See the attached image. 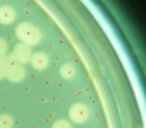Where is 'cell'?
Segmentation results:
<instances>
[{
  "label": "cell",
  "mask_w": 146,
  "mask_h": 128,
  "mask_svg": "<svg viewBox=\"0 0 146 128\" xmlns=\"http://www.w3.org/2000/svg\"><path fill=\"white\" fill-rule=\"evenodd\" d=\"M16 34H17V38H19L24 44H28V46L38 44L40 39H41L40 29H38L35 24H31V22H21V24L17 26V29H16Z\"/></svg>",
  "instance_id": "cell-1"
},
{
  "label": "cell",
  "mask_w": 146,
  "mask_h": 128,
  "mask_svg": "<svg viewBox=\"0 0 146 128\" xmlns=\"http://www.w3.org/2000/svg\"><path fill=\"white\" fill-rule=\"evenodd\" d=\"M90 116V109L86 104L83 103H76V104H72L70 109H69V120L72 123H84Z\"/></svg>",
  "instance_id": "cell-2"
},
{
  "label": "cell",
  "mask_w": 146,
  "mask_h": 128,
  "mask_svg": "<svg viewBox=\"0 0 146 128\" xmlns=\"http://www.w3.org/2000/svg\"><path fill=\"white\" fill-rule=\"evenodd\" d=\"M31 46L24 44V43H17L14 46V51H12V60L14 63H19V65H24V63H28L31 60Z\"/></svg>",
  "instance_id": "cell-3"
},
{
  "label": "cell",
  "mask_w": 146,
  "mask_h": 128,
  "mask_svg": "<svg viewBox=\"0 0 146 128\" xmlns=\"http://www.w3.org/2000/svg\"><path fill=\"white\" fill-rule=\"evenodd\" d=\"M24 75H26V70H24V67L23 65H19V63H12V65L9 67V70H7V79L9 80H12V82H21L23 79H24Z\"/></svg>",
  "instance_id": "cell-4"
},
{
  "label": "cell",
  "mask_w": 146,
  "mask_h": 128,
  "mask_svg": "<svg viewBox=\"0 0 146 128\" xmlns=\"http://www.w3.org/2000/svg\"><path fill=\"white\" fill-rule=\"evenodd\" d=\"M29 63L33 65L35 70H45V69L48 67V56H46V53H41V51L33 53Z\"/></svg>",
  "instance_id": "cell-5"
},
{
  "label": "cell",
  "mask_w": 146,
  "mask_h": 128,
  "mask_svg": "<svg viewBox=\"0 0 146 128\" xmlns=\"http://www.w3.org/2000/svg\"><path fill=\"white\" fill-rule=\"evenodd\" d=\"M16 21V10L11 5H0V24H11Z\"/></svg>",
  "instance_id": "cell-6"
},
{
  "label": "cell",
  "mask_w": 146,
  "mask_h": 128,
  "mask_svg": "<svg viewBox=\"0 0 146 128\" xmlns=\"http://www.w3.org/2000/svg\"><path fill=\"white\" fill-rule=\"evenodd\" d=\"M12 63H14V60H12L11 55L0 56V79H4L7 75V70H9V67L12 65Z\"/></svg>",
  "instance_id": "cell-7"
},
{
  "label": "cell",
  "mask_w": 146,
  "mask_h": 128,
  "mask_svg": "<svg viewBox=\"0 0 146 128\" xmlns=\"http://www.w3.org/2000/svg\"><path fill=\"white\" fill-rule=\"evenodd\" d=\"M60 75L64 79H72L76 75V65L74 63H64V65L60 67Z\"/></svg>",
  "instance_id": "cell-8"
},
{
  "label": "cell",
  "mask_w": 146,
  "mask_h": 128,
  "mask_svg": "<svg viewBox=\"0 0 146 128\" xmlns=\"http://www.w3.org/2000/svg\"><path fill=\"white\" fill-rule=\"evenodd\" d=\"M14 120L11 114H0V128H12Z\"/></svg>",
  "instance_id": "cell-9"
},
{
  "label": "cell",
  "mask_w": 146,
  "mask_h": 128,
  "mask_svg": "<svg viewBox=\"0 0 146 128\" xmlns=\"http://www.w3.org/2000/svg\"><path fill=\"white\" fill-rule=\"evenodd\" d=\"M52 128H72V125H70L69 120H57V121L52 125Z\"/></svg>",
  "instance_id": "cell-10"
},
{
  "label": "cell",
  "mask_w": 146,
  "mask_h": 128,
  "mask_svg": "<svg viewBox=\"0 0 146 128\" xmlns=\"http://www.w3.org/2000/svg\"><path fill=\"white\" fill-rule=\"evenodd\" d=\"M4 55H7V43L5 39L0 38V56H4Z\"/></svg>",
  "instance_id": "cell-11"
}]
</instances>
